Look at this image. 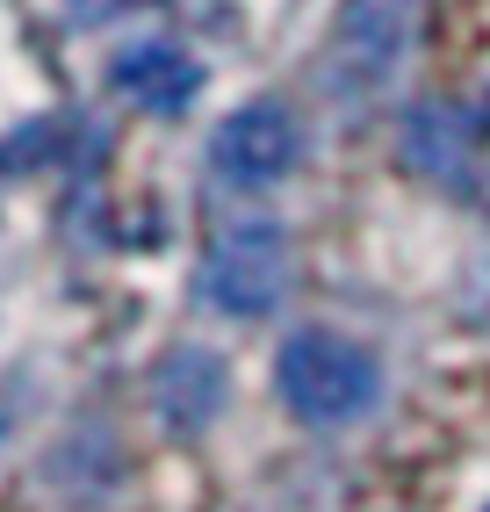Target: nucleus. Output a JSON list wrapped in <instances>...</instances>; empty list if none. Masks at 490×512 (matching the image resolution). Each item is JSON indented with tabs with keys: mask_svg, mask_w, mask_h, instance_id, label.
Wrapping results in <instances>:
<instances>
[{
	"mask_svg": "<svg viewBox=\"0 0 490 512\" xmlns=\"http://www.w3.org/2000/svg\"><path fill=\"white\" fill-rule=\"evenodd\" d=\"M274 390L303 426H354L375 412L382 397V368L339 332H289L282 354H274Z\"/></svg>",
	"mask_w": 490,
	"mask_h": 512,
	"instance_id": "obj_1",
	"label": "nucleus"
},
{
	"mask_svg": "<svg viewBox=\"0 0 490 512\" xmlns=\"http://www.w3.org/2000/svg\"><path fill=\"white\" fill-rule=\"evenodd\" d=\"M224 397H231V375H224V361L209 347H173L152 368V404H159V419L173 433H202L224 412Z\"/></svg>",
	"mask_w": 490,
	"mask_h": 512,
	"instance_id": "obj_5",
	"label": "nucleus"
},
{
	"mask_svg": "<svg viewBox=\"0 0 490 512\" xmlns=\"http://www.w3.org/2000/svg\"><path fill=\"white\" fill-rule=\"evenodd\" d=\"M462 116H447L440 101H426V109H411L404 123V159L418 166V174L433 181H462V130H454Z\"/></svg>",
	"mask_w": 490,
	"mask_h": 512,
	"instance_id": "obj_7",
	"label": "nucleus"
},
{
	"mask_svg": "<svg viewBox=\"0 0 490 512\" xmlns=\"http://www.w3.org/2000/svg\"><path fill=\"white\" fill-rule=\"evenodd\" d=\"M289 275H296V253H289V231L282 224H231L217 246L202 253V275H195V296L224 318H267L274 303L289 296Z\"/></svg>",
	"mask_w": 490,
	"mask_h": 512,
	"instance_id": "obj_3",
	"label": "nucleus"
},
{
	"mask_svg": "<svg viewBox=\"0 0 490 512\" xmlns=\"http://www.w3.org/2000/svg\"><path fill=\"white\" fill-rule=\"evenodd\" d=\"M116 87L130 94V101H145V109H188V101L202 94V65L181 51V44H166V37H152V44H130L123 58H116Z\"/></svg>",
	"mask_w": 490,
	"mask_h": 512,
	"instance_id": "obj_6",
	"label": "nucleus"
},
{
	"mask_svg": "<svg viewBox=\"0 0 490 512\" xmlns=\"http://www.w3.org/2000/svg\"><path fill=\"white\" fill-rule=\"evenodd\" d=\"M418 8H426V0H339L332 51H325V87L346 94V101L382 94L404 73L411 44H418Z\"/></svg>",
	"mask_w": 490,
	"mask_h": 512,
	"instance_id": "obj_2",
	"label": "nucleus"
},
{
	"mask_svg": "<svg viewBox=\"0 0 490 512\" xmlns=\"http://www.w3.org/2000/svg\"><path fill=\"white\" fill-rule=\"evenodd\" d=\"M296 159H303V130L282 101H245L209 138V174L224 188H274Z\"/></svg>",
	"mask_w": 490,
	"mask_h": 512,
	"instance_id": "obj_4",
	"label": "nucleus"
}]
</instances>
